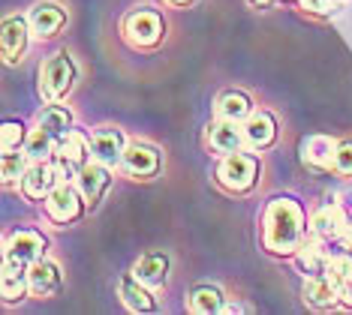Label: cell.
Returning <instances> with one entry per match:
<instances>
[{"label":"cell","instance_id":"20","mask_svg":"<svg viewBox=\"0 0 352 315\" xmlns=\"http://www.w3.org/2000/svg\"><path fill=\"white\" fill-rule=\"evenodd\" d=\"M118 292H121V301H124L126 310H133V312H154L157 310L154 297L148 294V285L139 282L135 277H126V279L118 282Z\"/></svg>","mask_w":352,"mask_h":315},{"label":"cell","instance_id":"35","mask_svg":"<svg viewBox=\"0 0 352 315\" xmlns=\"http://www.w3.org/2000/svg\"><path fill=\"white\" fill-rule=\"evenodd\" d=\"M247 3H250V6H256V10H259V6H268L271 0H247Z\"/></svg>","mask_w":352,"mask_h":315},{"label":"cell","instance_id":"8","mask_svg":"<svg viewBox=\"0 0 352 315\" xmlns=\"http://www.w3.org/2000/svg\"><path fill=\"white\" fill-rule=\"evenodd\" d=\"M63 180L60 172H58V165H52L49 159H43V163H34L25 172V177H21V192H25L28 198H49V192L58 187V183Z\"/></svg>","mask_w":352,"mask_h":315},{"label":"cell","instance_id":"29","mask_svg":"<svg viewBox=\"0 0 352 315\" xmlns=\"http://www.w3.org/2000/svg\"><path fill=\"white\" fill-rule=\"evenodd\" d=\"M325 277L340 288L343 282H349V279H352V258H349V255H334V258H328V264H325Z\"/></svg>","mask_w":352,"mask_h":315},{"label":"cell","instance_id":"16","mask_svg":"<svg viewBox=\"0 0 352 315\" xmlns=\"http://www.w3.org/2000/svg\"><path fill=\"white\" fill-rule=\"evenodd\" d=\"M28 21H30V30H34L39 39H45L60 30V24L67 21V12H63L58 3H36L34 10H30Z\"/></svg>","mask_w":352,"mask_h":315},{"label":"cell","instance_id":"31","mask_svg":"<svg viewBox=\"0 0 352 315\" xmlns=\"http://www.w3.org/2000/svg\"><path fill=\"white\" fill-rule=\"evenodd\" d=\"M334 168L340 174H352V144H338V153H334Z\"/></svg>","mask_w":352,"mask_h":315},{"label":"cell","instance_id":"25","mask_svg":"<svg viewBox=\"0 0 352 315\" xmlns=\"http://www.w3.org/2000/svg\"><path fill=\"white\" fill-rule=\"evenodd\" d=\"M36 126H43L45 132L58 141L60 135H67L69 129H73V115H69L67 108H60V105H49V108L36 117Z\"/></svg>","mask_w":352,"mask_h":315},{"label":"cell","instance_id":"21","mask_svg":"<svg viewBox=\"0 0 352 315\" xmlns=\"http://www.w3.org/2000/svg\"><path fill=\"white\" fill-rule=\"evenodd\" d=\"M28 270H30V268H25V264L3 261V277H0V292H3V301H6V303L21 301V297H25V292H30Z\"/></svg>","mask_w":352,"mask_h":315},{"label":"cell","instance_id":"23","mask_svg":"<svg viewBox=\"0 0 352 315\" xmlns=\"http://www.w3.org/2000/svg\"><path fill=\"white\" fill-rule=\"evenodd\" d=\"M334 153H338V144L328 139V135H310V139L304 141V159L316 168L334 165Z\"/></svg>","mask_w":352,"mask_h":315},{"label":"cell","instance_id":"28","mask_svg":"<svg viewBox=\"0 0 352 315\" xmlns=\"http://www.w3.org/2000/svg\"><path fill=\"white\" fill-rule=\"evenodd\" d=\"M28 150H6L3 153V183H15V180H21L28 172Z\"/></svg>","mask_w":352,"mask_h":315},{"label":"cell","instance_id":"30","mask_svg":"<svg viewBox=\"0 0 352 315\" xmlns=\"http://www.w3.org/2000/svg\"><path fill=\"white\" fill-rule=\"evenodd\" d=\"M21 141H25V126L19 124V120H6L3 129H0V148L6 150H19Z\"/></svg>","mask_w":352,"mask_h":315},{"label":"cell","instance_id":"32","mask_svg":"<svg viewBox=\"0 0 352 315\" xmlns=\"http://www.w3.org/2000/svg\"><path fill=\"white\" fill-rule=\"evenodd\" d=\"M301 6H304L307 12L325 15V12H331V10H334V0H301Z\"/></svg>","mask_w":352,"mask_h":315},{"label":"cell","instance_id":"15","mask_svg":"<svg viewBox=\"0 0 352 315\" xmlns=\"http://www.w3.org/2000/svg\"><path fill=\"white\" fill-rule=\"evenodd\" d=\"M121 165L133 177H151V174H157V168H160V156H157L154 148H148V144H126Z\"/></svg>","mask_w":352,"mask_h":315},{"label":"cell","instance_id":"26","mask_svg":"<svg viewBox=\"0 0 352 315\" xmlns=\"http://www.w3.org/2000/svg\"><path fill=\"white\" fill-rule=\"evenodd\" d=\"M295 264H298V270H304L307 277L325 273L328 255H325L322 244H319V237H316V244H304V246H298V258H295Z\"/></svg>","mask_w":352,"mask_h":315},{"label":"cell","instance_id":"19","mask_svg":"<svg viewBox=\"0 0 352 315\" xmlns=\"http://www.w3.org/2000/svg\"><path fill=\"white\" fill-rule=\"evenodd\" d=\"M133 277L139 279V282H145L148 288L163 285L166 277H169V258H166L163 253H148V255H142L139 261H135V268H133Z\"/></svg>","mask_w":352,"mask_h":315},{"label":"cell","instance_id":"13","mask_svg":"<svg viewBox=\"0 0 352 315\" xmlns=\"http://www.w3.org/2000/svg\"><path fill=\"white\" fill-rule=\"evenodd\" d=\"M30 34H34V30H30V21L19 19V15H10V19L3 21V58H6V63H15L21 54H25Z\"/></svg>","mask_w":352,"mask_h":315},{"label":"cell","instance_id":"10","mask_svg":"<svg viewBox=\"0 0 352 315\" xmlns=\"http://www.w3.org/2000/svg\"><path fill=\"white\" fill-rule=\"evenodd\" d=\"M349 225V213L343 210L340 201H331V205H322L310 216V231L314 237L319 240H331V237H340L343 229Z\"/></svg>","mask_w":352,"mask_h":315},{"label":"cell","instance_id":"14","mask_svg":"<svg viewBox=\"0 0 352 315\" xmlns=\"http://www.w3.org/2000/svg\"><path fill=\"white\" fill-rule=\"evenodd\" d=\"M208 139H211V148L217 153H238L247 144L244 139V126H238V120H223L208 129Z\"/></svg>","mask_w":352,"mask_h":315},{"label":"cell","instance_id":"1","mask_svg":"<svg viewBox=\"0 0 352 315\" xmlns=\"http://www.w3.org/2000/svg\"><path fill=\"white\" fill-rule=\"evenodd\" d=\"M304 234V213L292 198H274L265 210V246L277 255L298 253Z\"/></svg>","mask_w":352,"mask_h":315},{"label":"cell","instance_id":"4","mask_svg":"<svg viewBox=\"0 0 352 315\" xmlns=\"http://www.w3.org/2000/svg\"><path fill=\"white\" fill-rule=\"evenodd\" d=\"M87 150H91V139L78 135L76 129H69L67 135H60L58 139V144H54V159H58V163L54 165H58L63 180L78 174L87 165Z\"/></svg>","mask_w":352,"mask_h":315},{"label":"cell","instance_id":"12","mask_svg":"<svg viewBox=\"0 0 352 315\" xmlns=\"http://www.w3.org/2000/svg\"><path fill=\"white\" fill-rule=\"evenodd\" d=\"M28 282H30V294L34 297H39V301H43V297H52L60 288V268L54 261L39 258V261L30 264Z\"/></svg>","mask_w":352,"mask_h":315},{"label":"cell","instance_id":"36","mask_svg":"<svg viewBox=\"0 0 352 315\" xmlns=\"http://www.w3.org/2000/svg\"><path fill=\"white\" fill-rule=\"evenodd\" d=\"M169 3H175V6H187L190 0H169Z\"/></svg>","mask_w":352,"mask_h":315},{"label":"cell","instance_id":"9","mask_svg":"<svg viewBox=\"0 0 352 315\" xmlns=\"http://www.w3.org/2000/svg\"><path fill=\"white\" fill-rule=\"evenodd\" d=\"M124 150H126V139L121 129H111V126H102L91 135V156L102 165H121L124 159Z\"/></svg>","mask_w":352,"mask_h":315},{"label":"cell","instance_id":"27","mask_svg":"<svg viewBox=\"0 0 352 315\" xmlns=\"http://www.w3.org/2000/svg\"><path fill=\"white\" fill-rule=\"evenodd\" d=\"M54 144H58V141H54L43 126H36L34 132L28 135V141H25V150H28L30 163H43V159H49L54 153Z\"/></svg>","mask_w":352,"mask_h":315},{"label":"cell","instance_id":"3","mask_svg":"<svg viewBox=\"0 0 352 315\" xmlns=\"http://www.w3.org/2000/svg\"><path fill=\"white\" fill-rule=\"evenodd\" d=\"M256 174H259V163L250 153H226L223 163L217 165V180L232 192H244L256 183Z\"/></svg>","mask_w":352,"mask_h":315},{"label":"cell","instance_id":"11","mask_svg":"<svg viewBox=\"0 0 352 315\" xmlns=\"http://www.w3.org/2000/svg\"><path fill=\"white\" fill-rule=\"evenodd\" d=\"M109 183H111V177H109V165H102V163H87L82 172L76 174V187L78 192H82V198L87 201V205H97V201L102 198V192L109 189Z\"/></svg>","mask_w":352,"mask_h":315},{"label":"cell","instance_id":"24","mask_svg":"<svg viewBox=\"0 0 352 315\" xmlns=\"http://www.w3.org/2000/svg\"><path fill=\"white\" fill-rule=\"evenodd\" d=\"M190 310L199 315H211V312H223L226 310V297L217 285H199L193 294H190Z\"/></svg>","mask_w":352,"mask_h":315},{"label":"cell","instance_id":"18","mask_svg":"<svg viewBox=\"0 0 352 315\" xmlns=\"http://www.w3.org/2000/svg\"><path fill=\"white\" fill-rule=\"evenodd\" d=\"M304 301H307L310 306H316V310H331L334 303L340 301V292L338 285H334L331 279L325 277V273H316V277H310L307 282H304Z\"/></svg>","mask_w":352,"mask_h":315},{"label":"cell","instance_id":"33","mask_svg":"<svg viewBox=\"0 0 352 315\" xmlns=\"http://www.w3.org/2000/svg\"><path fill=\"white\" fill-rule=\"evenodd\" d=\"M340 205H343V210H346L349 220H352V189H346V192L340 196Z\"/></svg>","mask_w":352,"mask_h":315},{"label":"cell","instance_id":"22","mask_svg":"<svg viewBox=\"0 0 352 315\" xmlns=\"http://www.w3.org/2000/svg\"><path fill=\"white\" fill-rule=\"evenodd\" d=\"M217 115L223 120H247L253 115V102H250V96L247 93H238V91H229V93H223L220 100H217Z\"/></svg>","mask_w":352,"mask_h":315},{"label":"cell","instance_id":"7","mask_svg":"<svg viewBox=\"0 0 352 315\" xmlns=\"http://www.w3.org/2000/svg\"><path fill=\"white\" fill-rule=\"evenodd\" d=\"M45 253V237L39 231H30V229H21L15 231L10 240H6V255L3 261H12V264H25L30 268L34 261H39Z\"/></svg>","mask_w":352,"mask_h":315},{"label":"cell","instance_id":"34","mask_svg":"<svg viewBox=\"0 0 352 315\" xmlns=\"http://www.w3.org/2000/svg\"><path fill=\"white\" fill-rule=\"evenodd\" d=\"M340 240H343V246H346V249H352V220H349V225H346V229H343Z\"/></svg>","mask_w":352,"mask_h":315},{"label":"cell","instance_id":"6","mask_svg":"<svg viewBox=\"0 0 352 315\" xmlns=\"http://www.w3.org/2000/svg\"><path fill=\"white\" fill-rule=\"evenodd\" d=\"M124 34L133 45H154L163 36V19L154 10H133L124 19Z\"/></svg>","mask_w":352,"mask_h":315},{"label":"cell","instance_id":"5","mask_svg":"<svg viewBox=\"0 0 352 315\" xmlns=\"http://www.w3.org/2000/svg\"><path fill=\"white\" fill-rule=\"evenodd\" d=\"M82 192H78V187H69L67 180H60L58 187H54L49 192V198H45V213H49L52 222H73L78 213H82Z\"/></svg>","mask_w":352,"mask_h":315},{"label":"cell","instance_id":"17","mask_svg":"<svg viewBox=\"0 0 352 315\" xmlns=\"http://www.w3.org/2000/svg\"><path fill=\"white\" fill-rule=\"evenodd\" d=\"M244 139L250 148L256 150H262V148H268V144H274L277 139V124H274V117L268 115V111H259V115H250L244 120Z\"/></svg>","mask_w":352,"mask_h":315},{"label":"cell","instance_id":"2","mask_svg":"<svg viewBox=\"0 0 352 315\" xmlns=\"http://www.w3.org/2000/svg\"><path fill=\"white\" fill-rule=\"evenodd\" d=\"M73 82H76V67L69 60V54H63V51L52 54L43 63V69H39V93H43L45 102L63 100V96L73 91Z\"/></svg>","mask_w":352,"mask_h":315}]
</instances>
